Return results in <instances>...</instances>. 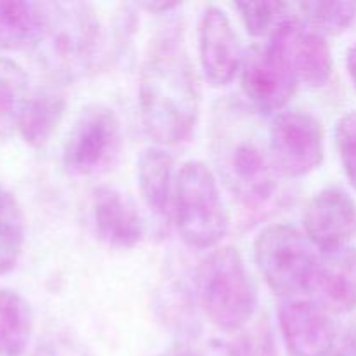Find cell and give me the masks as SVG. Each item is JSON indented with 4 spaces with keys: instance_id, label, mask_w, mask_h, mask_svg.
Masks as SVG:
<instances>
[{
    "instance_id": "1",
    "label": "cell",
    "mask_w": 356,
    "mask_h": 356,
    "mask_svg": "<svg viewBox=\"0 0 356 356\" xmlns=\"http://www.w3.org/2000/svg\"><path fill=\"white\" fill-rule=\"evenodd\" d=\"M139 110L146 134L162 146L186 141L200 115V87L183 28L169 23L149 42L139 75Z\"/></svg>"
},
{
    "instance_id": "2",
    "label": "cell",
    "mask_w": 356,
    "mask_h": 356,
    "mask_svg": "<svg viewBox=\"0 0 356 356\" xmlns=\"http://www.w3.org/2000/svg\"><path fill=\"white\" fill-rule=\"evenodd\" d=\"M212 155L226 186L247 211L273 204L280 177L270 152L268 127L257 111L240 101H225L212 122Z\"/></svg>"
},
{
    "instance_id": "3",
    "label": "cell",
    "mask_w": 356,
    "mask_h": 356,
    "mask_svg": "<svg viewBox=\"0 0 356 356\" xmlns=\"http://www.w3.org/2000/svg\"><path fill=\"white\" fill-rule=\"evenodd\" d=\"M101 28L96 10L86 2L45 3V23L35 51L56 82L80 79L92 66Z\"/></svg>"
},
{
    "instance_id": "4",
    "label": "cell",
    "mask_w": 356,
    "mask_h": 356,
    "mask_svg": "<svg viewBox=\"0 0 356 356\" xmlns=\"http://www.w3.org/2000/svg\"><path fill=\"white\" fill-rule=\"evenodd\" d=\"M202 309L218 329H245L257 312V291L242 254L235 247L212 250L197 270Z\"/></svg>"
},
{
    "instance_id": "5",
    "label": "cell",
    "mask_w": 356,
    "mask_h": 356,
    "mask_svg": "<svg viewBox=\"0 0 356 356\" xmlns=\"http://www.w3.org/2000/svg\"><path fill=\"white\" fill-rule=\"evenodd\" d=\"M174 216L184 243L195 249H214L229 228V214L214 170L200 160L183 163L176 174Z\"/></svg>"
},
{
    "instance_id": "6",
    "label": "cell",
    "mask_w": 356,
    "mask_h": 356,
    "mask_svg": "<svg viewBox=\"0 0 356 356\" xmlns=\"http://www.w3.org/2000/svg\"><path fill=\"white\" fill-rule=\"evenodd\" d=\"M309 240L289 225L266 226L254 242V257L268 287L292 298L308 292L318 256Z\"/></svg>"
},
{
    "instance_id": "7",
    "label": "cell",
    "mask_w": 356,
    "mask_h": 356,
    "mask_svg": "<svg viewBox=\"0 0 356 356\" xmlns=\"http://www.w3.org/2000/svg\"><path fill=\"white\" fill-rule=\"evenodd\" d=\"M122 149V125L104 104L83 108L63 146V167L72 176H97L117 162Z\"/></svg>"
},
{
    "instance_id": "8",
    "label": "cell",
    "mask_w": 356,
    "mask_h": 356,
    "mask_svg": "<svg viewBox=\"0 0 356 356\" xmlns=\"http://www.w3.org/2000/svg\"><path fill=\"white\" fill-rule=\"evenodd\" d=\"M240 82L250 106L261 113H280L291 103L299 79L277 35H271L264 45H254L245 52Z\"/></svg>"
},
{
    "instance_id": "9",
    "label": "cell",
    "mask_w": 356,
    "mask_h": 356,
    "mask_svg": "<svg viewBox=\"0 0 356 356\" xmlns=\"http://www.w3.org/2000/svg\"><path fill=\"white\" fill-rule=\"evenodd\" d=\"M270 152L282 177H302L318 169L325 155L323 127L306 111L285 110L268 125Z\"/></svg>"
},
{
    "instance_id": "10",
    "label": "cell",
    "mask_w": 356,
    "mask_h": 356,
    "mask_svg": "<svg viewBox=\"0 0 356 356\" xmlns=\"http://www.w3.org/2000/svg\"><path fill=\"white\" fill-rule=\"evenodd\" d=\"M198 54L205 80L212 87H226L242 70V44L228 14L218 6H207L198 24Z\"/></svg>"
},
{
    "instance_id": "11",
    "label": "cell",
    "mask_w": 356,
    "mask_h": 356,
    "mask_svg": "<svg viewBox=\"0 0 356 356\" xmlns=\"http://www.w3.org/2000/svg\"><path fill=\"white\" fill-rule=\"evenodd\" d=\"M306 236L322 254L346 249L356 235V202L341 188L318 191L302 214Z\"/></svg>"
},
{
    "instance_id": "12",
    "label": "cell",
    "mask_w": 356,
    "mask_h": 356,
    "mask_svg": "<svg viewBox=\"0 0 356 356\" xmlns=\"http://www.w3.org/2000/svg\"><path fill=\"white\" fill-rule=\"evenodd\" d=\"M280 330L291 356H329L336 327L329 313L313 301L287 299L278 309Z\"/></svg>"
},
{
    "instance_id": "13",
    "label": "cell",
    "mask_w": 356,
    "mask_h": 356,
    "mask_svg": "<svg viewBox=\"0 0 356 356\" xmlns=\"http://www.w3.org/2000/svg\"><path fill=\"white\" fill-rule=\"evenodd\" d=\"M92 218L97 236L113 249H134L145 236V219L138 205L117 188L101 186L94 191Z\"/></svg>"
},
{
    "instance_id": "14",
    "label": "cell",
    "mask_w": 356,
    "mask_h": 356,
    "mask_svg": "<svg viewBox=\"0 0 356 356\" xmlns=\"http://www.w3.org/2000/svg\"><path fill=\"white\" fill-rule=\"evenodd\" d=\"M306 294L327 313H350L356 309V249L322 254Z\"/></svg>"
},
{
    "instance_id": "15",
    "label": "cell",
    "mask_w": 356,
    "mask_h": 356,
    "mask_svg": "<svg viewBox=\"0 0 356 356\" xmlns=\"http://www.w3.org/2000/svg\"><path fill=\"white\" fill-rule=\"evenodd\" d=\"M273 35L284 44L299 82H305L309 87H323L329 83L334 59L323 35L302 26L299 17L285 23Z\"/></svg>"
},
{
    "instance_id": "16",
    "label": "cell",
    "mask_w": 356,
    "mask_h": 356,
    "mask_svg": "<svg viewBox=\"0 0 356 356\" xmlns=\"http://www.w3.org/2000/svg\"><path fill=\"white\" fill-rule=\"evenodd\" d=\"M66 113V99L58 86H42L30 92L17 120L16 131L31 148L51 141Z\"/></svg>"
},
{
    "instance_id": "17",
    "label": "cell",
    "mask_w": 356,
    "mask_h": 356,
    "mask_svg": "<svg viewBox=\"0 0 356 356\" xmlns=\"http://www.w3.org/2000/svg\"><path fill=\"white\" fill-rule=\"evenodd\" d=\"M139 193L146 207L159 218H167L174 202V159L162 146H148L138 159Z\"/></svg>"
},
{
    "instance_id": "18",
    "label": "cell",
    "mask_w": 356,
    "mask_h": 356,
    "mask_svg": "<svg viewBox=\"0 0 356 356\" xmlns=\"http://www.w3.org/2000/svg\"><path fill=\"white\" fill-rule=\"evenodd\" d=\"M45 23V3L0 0V49H35Z\"/></svg>"
},
{
    "instance_id": "19",
    "label": "cell",
    "mask_w": 356,
    "mask_h": 356,
    "mask_svg": "<svg viewBox=\"0 0 356 356\" xmlns=\"http://www.w3.org/2000/svg\"><path fill=\"white\" fill-rule=\"evenodd\" d=\"M33 332V309L16 291L0 289V356H21Z\"/></svg>"
},
{
    "instance_id": "20",
    "label": "cell",
    "mask_w": 356,
    "mask_h": 356,
    "mask_svg": "<svg viewBox=\"0 0 356 356\" xmlns=\"http://www.w3.org/2000/svg\"><path fill=\"white\" fill-rule=\"evenodd\" d=\"M28 96L26 72L13 59L0 58V139H6L17 127Z\"/></svg>"
},
{
    "instance_id": "21",
    "label": "cell",
    "mask_w": 356,
    "mask_h": 356,
    "mask_svg": "<svg viewBox=\"0 0 356 356\" xmlns=\"http://www.w3.org/2000/svg\"><path fill=\"white\" fill-rule=\"evenodd\" d=\"M24 245V214L17 198L0 184V275L16 266Z\"/></svg>"
},
{
    "instance_id": "22",
    "label": "cell",
    "mask_w": 356,
    "mask_h": 356,
    "mask_svg": "<svg viewBox=\"0 0 356 356\" xmlns=\"http://www.w3.org/2000/svg\"><path fill=\"white\" fill-rule=\"evenodd\" d=\"M308 26L320 35H339L356 17V3L351 2H299L296 3Z\"/></svg>"
},
{
    "instance_id": "23",
    "label": "cell",
    "mask_w": 356,
    "mask_h": 356,
    "mask_svg": "<svg viewBox=\"0 0 356 356\" xmlns=\"http://www.w3.org/2000/svg\"><path fill=\"white\" fill-rule=\"evenodd\" d=\"M235 9L252 37H271L278 28L298 17L294 6L284 2H245L236 3Z\"/></svg>"
},
{
    "instance_id": "24",
    "label": "cell",
    "mask_w": 356,
    "mask_h": 356,
    "mask_svg": "<svg viewBox=\"0 0 356 356\" xmlns=\"http://www.w3.org/2000/svg\"><path fill=\"white\" fill-rule=\"evenodd\" d=\"M228 346L232 356H277L273 332L266 318L240 334Z\"/></svg>"
},
{
    "instance_id": "25",
    "label": "cell",
    "mask_w": 356,
    "mask_h": 356,
    "mask_svg": "<svg viewBox=\"0 0 356 356\" xmlns=\"http://www.w3.org/2000/svg\"><path fill=\"white\" fill-rule=\"evenodd\" d=\"M334 134L344 174L356 190V111H350L337 120Z\"/></svg>"
},
{
    "instance_id": "26",
    "label": "cell",
    "mask_w": 356,
    "mask_h": 356,
    "mask_svg": "<svg viewBox=\"0 0 356 356\" xmlns=\"http://www.w3.org/2000/svg\"><path fill=\"white\" fill-rule=\"evenodd\" d=\"M31 356H94L79 341L66 336H52L45 339Z\"/></svg>"
},
{
    "instance_id": "27",
    "label": "cell",
    "mask_w": 356,
    "mask_h": 356,
    "mask_svg": "<svg viewBox=\"0 0 356 356\" xmlns=\"http://www.w3.org/2000/svg\"><path fill=\"white\" fill-rule=\"evenodd\" d=\"M160 356H232V353H229L228 344H218L214 348H197L190 346V344H179V346L172 348V350L165 351Z\"/></svg>"
},
{
    "instance_id": "28",
    "label": "cell",
    "mask_w": 356,
    "mask_h": 356,
    "mask_svg": "<svg viewBox=\"0 0 356 356\" xmlns=\"http://www.w3.org/2000/svg\"><path fill=\"white\" fill-rule=\"evenodd\" d=\"M346 65H348V73H350V79L353 82V87L356 89V44H353L348 51V58H346Z\"/></svg>"
},
{
    "instance_id": "29",
    "label": "cell",
    "mask_w": 356,
    "mask_h": 356,
    "mask_svg": "<svg viewBox=\"0 0 356 356\" xmlns=\"http://www.w3.org/2000/svg\"><path fill=\"white\" fill-rule=\"evenodd\" d=\"M329 356H346L344 353H341V351H332Z\"/></svg>"
}]
</instances>
